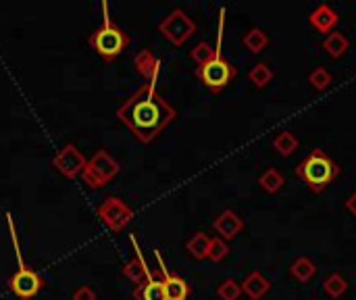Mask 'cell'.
Instances as JSON below:
<instances>
[{
	"mask_svg": "<svg viewBox=\"0 0 356 300\" xmlns=\"http://www.w3.org/2000/svg\"><path fill=\"white\" fill-rule=\"evenodd\" d=\"M117 117L140 142L150 144L177 117V111L157 92V84H144L117 109Z\"/></svg>",
	"mask_w": 356,
	"mask_h": 300,
	"instance_id": "1",
	"label": "cell"
},
{
	"mask_svg": "<svg viewBox=\"0 0 356 300\" xmlns=\"http://www.w3.org/2000/svg\"><path fill=\"white\" fill-rule=\"evenodd\" d=\"M223 29H225V9L219 11L215 55L211 57V61H207L202 67H196V77L202 82V86L209 88L213 94L223 92L233 82V77L238 75V69L223 57Z\"/></svg>",
	"mask_w": 356,
	"mask_h": 300,
	"instance_id": "2",
	"label": "cell"
},
{
	"mask_svg": "<svg viewBox=\"0 0 356 300\" xmlns=\"http://www.w3.org/2000/svg\"><path fill=\"white\" fill-rule=\"evenodd\" d=\"M296 175L313 194H321L340 175V165L321 148H315L296 165Z\"/></svg>",
	"mask_w": 356,
	"mask_h": 300,
	"instance_id": "3",
	"label": "cell"
},
{
	"mask_svg": "<svg viewBox=\"0 0 356 300\" xmlns=\"http://www.w3.org/2000/svg\"><path fill=\"white\" fill-rule=\"evenodd\" d=\"M103 25L98 29H94L88 38V44L92 46V50L96 55H100L105 61H115L123 50L129 44V36L117 25L113 23L111 15H109V5L103 3Z\"/></svg>",
	"mask_w": 356,
	"mask_h": 300,
	"instance_id": "4",
	"label": "cell"
},
{
	"mask_svg": "<svg viewBox=\"0 0 356 300\" xmlns=\"http://www.w3.org/2000/svg\"><path fill=\"white\" fill-rule=\"evenodd\" d=\"M7 223H9V232H11V240H13V248H15V257H17V271L11 275L9 279V288L11 292L21 298V300H31L42 288H44V279L38 271H34L31 267H27L21 248H19V238L15 232V223H13V215L7 213Z\"/></svg>",
	"mask_w": 356,
	"mask_h": 300,
	"instance_id": "5",
	"label": "cell"
},
{
	"mask_svg": "<svg viewBox=\"0 0 356 300\" xmlns=\"http://www.w3.org/2000/svg\"><path fill=\"white\" fill-rule=\"evenodd\" d=\"M117 173H119V161L111 157L109 150L100 148L88 159L81 171V182L88 188H105Z\"/></svg>",
	"mask_w": 356,
	"mask_h": 300,
	"instance_id": "6",
	"label": "cell"
},
{
	"mask_svg": "<svg viewBox=\"0 0 356 300\" xmlns=\"http://www.w3.org/2000/svg\"><path fill=\"white\" fill-rule=\"evenodd\" d=\"M98 217H100V221H103L111 232L119 234L134 219V211H131V207L125 203L123 198H119V196H107L103 203L98 205Z\"/></svg>",
	"mask_w": 356,
	"mask_h": 300,
	"instance_id": "7",
	"label": "cell"
},
{
	"mask_svg": "<svg viewBox=\"0 0 356 300\" xmlns=\"http://www.w3.org/2000/svg\"><path fill=\"white\" fill-rule=\"evenodd\" d=\"M159 32L163 34V38H167L173 46H183L194 34H196V23L194 19L181 11V9H173L161 23H159Z\"/></svg>",
	"mask_w": 356,
	"mask_h": 300,
	"instance_id": "8",
	"label": "cell"
},
{
	"mask_svg": "<svg viewBox=\"0 0 356 300\" xmlns=\"http://www.w3.org/2000/svg\"><path fill=\"white\" fill-rule=\"evenodd\" d=\"M86 163H88V159L84 157V153H81V150H79L73 142L65 144V146L59 150V153L53 157V167H55L61 175H65L67 179H75L77 175H81Z\"/></svg>",
	"mask_w": 356,
	"mask_h": 300,
	"instance_id": "9",
	"label": "cell"
},
{
	"mask_svg": "<svg viewBox=\"0 0 356 300\" xmlns=\"http://www.w3.org/2000/svg\"><path fill=\"white\" fill-rule=\"evenodd\" d=\"M155 257H157V263H159V275L163 279V286H165V292H167V300H188L190 294H192L190 284L181 275L169 271V267L165 265L159 248L155 250Z\"/></svg>",
	"mask_w": 356,
	"mask_h": 300,
	"instance_id": "10",
	"label": "cell"
},
{
	"mask_svg": "<svg viewBox=\"0 0 356 300\" xmlns=\"http://www.w3.org/2000/svg\"><path fill=\"white\" fill-rule=\"evenodd\" d=\"M134 67L138 71L140 77L146 79V84H157L159 75H161V59L155 57V53L148 48L140 50V53L134 57Z\"/></svg>",
	"mask_w": 356,
	"mask_h": 300,
	"instance_id": "11",
	"label": "cell"
},
{
	"mask_svg": "<svg viewBox=\"0 0 356 300\" xmlns=\"http://www.w3.org/2000/svg\"><path fill=\"white\" fill-rule=\"evenodd\" d=\"M129 240H131V244H134L136 257H134V259H129V261L123 265L121 273H123V277H127L131 284L140 286V284H144V282H146V279L152 275V271L148 269V265H146V261H144V257H142V250H140V246H138L136 236H131Z\"/></svg>",
	"mask_w": 356,
	"mask_h": 300,
	"instance_id": "12",
	"label": "cell"
},
{
	"mask_svg": "<svg viewBox=\"0 0 356 300\" xmlns=\"http://www.w3.org/2000/svg\"><path fill=\"white\" fill-rule=\"evenodd\" d=\"M213 229L217 232L219 238H223L225 242L233 240L242 229H244V219L233 211V209H225L215 221H213Z\"/></svg>",
	"mask_w": 356,
	"mask_h": 300,
	"instance_id": "13",
	"label": "cell"
},
{
	"mask_svg": "<svg viewBox=\"0 0 356 300\" xmlns=\"http://www.w3.org/2000/svg\"><path fill=\"white\" fill-rule=\"evenodd\" d=\"M340 15L329 7V5H319L311 11L309 15V23L313 29H317L319 34H331L333 27L338 25Z\"/></svg>",
	"mask_w": 356,
	"mask_h": 300,
	"instance_id": "14",
	"label": "cell"
},
{
	"mask_svg": "<svg viewBox=\"0 0 356 300\" xmlns=\"http://www.w3.org/2000/svg\"><path fill=\"white\" fill-rule=\"evenodd\" d=\"M269 290H271V282L259 269L250 271L242 282V294H246L250 300H261Z\"/></svg>",
	"mask_w": 356,
	"mask_h": 300,
	"instance_id": "15",
	"label": "cell"
},
{
	"mask_svg": "<svg viewBox=\"0 0 356 300\" xmlns=\"http://www.w3.org/2000/svg\"><path fill=\"white\" fill-rule=\"evenodd\" d=\"M136 300H167V292L159 273H152L144 284L136 286L134 290Z\"/></svg>",
	"mask_w": 356,
	"mask_h": 300,
	"instance_id": "16",
	"label": "cell"
},
{
	"mask_svg": "<svg viewBox=\"0 0 356 300\" xmlns=\"http://www.w3.org/2000/svg\"><path fill=\"white\" fill-rule=\"evenodd\" d=\"M209 248H211V236H207L205 232H196V234L186 242V250L190 253V257L196 259V261L209 259Z\"/></svg>",
	"mask_w": 356,
	"mask_h": 300,
	"instance_id": "17",
	"label": "cell"
},
{
	"mask_svg": "<svg viewBox=\"0 0 356 300\" xmlns=\"http://www.w3.org/2000/svg\"><path fill=\"white\" fill-rule=\"evenodd\" d=\"M315 273H317V265H315V261L311 259V257H298L292 265H290V275L296 279V282H300V284H307V282H311L313 277H315Z\"/></svg>",
	"mask_w": 356,
	"mask_h": 300,
	"instance_id": "18",
	"label": "cell"
},
{
	"mask_svg": "<svg viewBox=\"0 0 356 300\" xmlns=\"http://www.w3.org/2000/svg\"><path fill=\"white\" fill-rule=\"evenodd\" d=\"M242 44H244V48L248 50V53L261 55L263 50L269 46V36H267V32L261 29V27H252V29H248V32L244 34Z\"/></svg>",
	"mask_w": 356,
	"mask_h": 300,
	"instance_id": "19",
	"label": "cell"
},
{
	"mask_svg": "<svg viewBox=\"0 0 356 300\" xmlns=\"http://www.w3.org/2000/svg\"><path fill=\"white\" fill-rule=\"evenodd\" d=\"M348 48H350V40L340 32H331L323 40V50L331 59H342L348 53Z\"/></svg>",
	"mask_w": 356,
	"mask_h": 300,
	"instance_id": "20",
	"label": "cell"
},
{
	"mask_svg": "<svg viewBox=\"0 0 356 300\" xmlns=\"http://www.w3.org/2000/svg\"><path fill=\"white\" fill-rule=\"evenodd\" d=\"M273 77H275V71H273V67H269L267 63H257L254 65L250 71H248V79H250V84L257 88V90H263V88H267L271 82H273Z\"/></svg>",
	"mask_w": 356,
	"mask_h": 300,
	"instance_id": "21",
	"label": "cell"
},
{
	"mask_svg": "<svg viewBox=\"0 0 356 300\" xmlns=\"http://www.w3.org/2000/svg\"><path fill=\"white\" fill-rule=\"evenodd\" d=\"M283 184H285V177H283V173H281L279 169H275V167L265 169V171L261 173V177H259V186H261L267 194H277V192L283 188Z\"/></svg>",
	"mask_w": 356,
	"mask_h": 300,
	"instance_id": "22",
	"label": "cell"
},
{
	"mask_svg": "<svg viewBox=\"0 0 356 300\" xmlns=\"http://www.w3.org/2000/svg\"><path fill=\"white\" fill-rule=\"evenodd\" d=\"M298 146H300V140L296 138L294 132H279V134L273 138V148L277 150V153H279L281 157L294 155L296 150H298Z\"/></svg>",
	"mask_w": 356,
	"mask_h": 300,
	"instance_id": "23",
	"label": "cell"
},
{
	"mask_svg": "<svg viewBox=\"0 0 356 300\" xmlns=\"http://www.w3.org/2000/svg\"><path fill=\"white\" fill-rule=\"evenodd\" d=\"M323 290L329 298H340L348 292V282L344 275L340 273H331L325 282H323Z\"/></svg>",
	"mask_w": 356,
	"mask_h": 300,
	"instance_id": "24",
	"label": "cell"
},
{
	"mask_svg": "<svg viewBox=\"0 0 356 300\" xmlns=\"http://www.w3.org/2000/svg\"><path fill=\"white\" fill-rule=\"evenodd\" d=\"M309 84H311L317 92H323V90H327V88L333 84V75H331L325 67H315V69L309 73Z\"/></svg>",
	"mask_w": 356,
	"mask_h": 300,
	"instance_id": "25",
	"label": "cell"
},
{
	"mask_svg": "<svg viewBox=\"0 0 356 300\" xmlns=\"http://www.w3.org/2000/svg\"><path fill=\"white\" fill-rule=\"evenodd\" d=\"M217 296L221 300H238L242 296V284L236 282L233 277H227L217 286Z\"/></svg>",
	"mask_w": 356,
	"mask_h": 300,
	"instance_id": "26",
	"label": "cell"
},
{
	"mask_svg": "<svg viewBox=\"0 0 356 300\" xmlns=\"http://www.w3.org/2000/svg\"><path fill=\"white\" fill-rule=\"evenodd\" d=\"M213 55H215V48H213L209 42H198V44L190 50V59H192L198 67H202L207 61H211Z\"/></svg>",
	"mask_w": 356,
	"mask_h": 300,
	"instance_id": "27",
	"label": "cell"
},
{
	"mask_svg": "<svg viewBox=\"0 0 356 300\" xmlns=\"http://www.w3.org/2000/svg\"><path fill=\"white\" fill-rule=\"evenodd\" d=\"M229 244L223 240V238H219V236H215V238H211V248H209V259L213 261V263H221L223 259H227L229 257Z\"/></svg>",
	"mask_w": 356,
	"mask_h": 300,
	"instance_id": "28",
	"label": "cell"
},
{
	"mask_svg": "<svg viewBox=\"0 0 356 300\" xmlns=\"http://www.w3.org/2000/svg\"><path fill=\"white\" fill-rule=\"evenodd\" d=\"M71 300H96V292L90 288V286H81L73 292V298Z\"/></svg>",
	"mask_w": 356,
	"mask_h": 300,
	"instance_id": "29",
	"label": "cell"
},
{
	"mask_svg": "<svg viewBox=\"0 0 356 300\" xmlns=\"http://www.w3.org/2000/svg\"><path fill=\"white\" fill-rule=\"evenodd\" d=\"M346 209L352 217H356V192H352L346 200Z\"/></svg>",
	"mask_w": 356,
	"mask_h": 300,
	"instance_id": "30",
	"label": "cell"
}]
</instances>
